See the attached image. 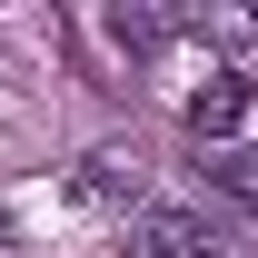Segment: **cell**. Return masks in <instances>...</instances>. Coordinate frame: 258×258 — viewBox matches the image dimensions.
Returning <instances> with one entry per match:
<instances>
[{"mask_svg":"<svg viewBox=\"0 0 258 258\" xmlns=\"http://www.w3.org/2000/svg\"><path fill=\"white\" fill-rule=\"evenodd\" d=\"M179 119H189V139H228V129L248 119V80H238V70H209V80L189 90Z\"/></svg>","mask_w":258,"mask_h":258,"instance_id":"obj_2","label":"cell"},{"mask_svg":"<svg viewBox=\"0 0 258 258\" xmlns=\"http://www.w3.org/2000/svg\"><path fill=\"white\" fill-rule=\"evenodd\" d=\"M199 169H209V189H228L238 209H258V149H209Z\"/></svg>","mask_w":258,"mask_h":258,"instance_id":"obj_4","label":"cell"},{"mask_svg":"<svg viewBox=\"0 0 258 258\" xmlns=\"http://www.w3.org/2000/svg\"><path fill=\"white\" fill-rule=\"evenodd\" d=\"M70 199H90V209H119V199H139V149H90V159L70 169Z\"/></svg>","mask_w":258,"mask_h":258,"instance_id":"obj_3","label":"cell"},{"mask_svg":"<svg viewBox=\"0 0 258 258\" xmlns=\"http://www.w3.org/2000/svg\"><path fill=\"white\" fill-rule=\"evenodd\" d=\"M119 258H228V238L199 209H139L129 238H119Z\"/></svg>","mask_w":258,"mask_h":258,"instance_id":"obj_1","label":"cell"}]
</instances>
